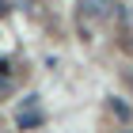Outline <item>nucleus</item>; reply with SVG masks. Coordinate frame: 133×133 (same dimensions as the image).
<instances>
[{
    "label": "nucleus",
    "instance_id": "f257e3e1",
    "mask_svg": "<svg viewBox=\"0 0 133 133\" xmlns=\"http://www.w3.org/2000/svg\"><path fill=\"white\" fill-rule=\"evenodd\" d=\"M15 125H19V129H34V125H42L38 95H31V99H27V107H19V114H15Z\"/></svg>",
    "mask_w": 133,
    "mask_h": 133
},
{
    "label": "nucleus",
    "instance_id": "f03ea898",
    "mask_svg": "<svg viewBox=\"0 0 133 133\" xmlns=\"http://www.w3.org/2000/svg\"><path fill=\"white\" fill-rule=\"evenodd\" d=\"M110 0H80V15H103Z\"/></svg>",
    "mask_w": 133,
    "mask_h": 133
},
{
    "label": "nucleus",
    "instance_id": "20e7f679",
    "mask_svg": "<svg viewBox=\"0 0 133 133\" xmlns=\"http://www.w3.org/2000/svg\"><path fill=\"white\" fill-rule=\"evenodd\" d=\"M0 15H8V0H0Z\"/></svg>",
    "mask_w": 133,
    "mask_h": 133
},
{
    "label": "nucleus",
    "instance_id": "7ed1b4c3",
    "mask_svg": "<svg viewBox=\"0 0 133 133\" xmlns=\"http://www.w3.org/2000/svg\"><path fill=\"white\" fill-rule=\"evenodd\" d=\"M0 84H8V61L0 57Z\"/></svg>",
    "mask_w": 133,
    "mask_h": 133
}]
</instances>
